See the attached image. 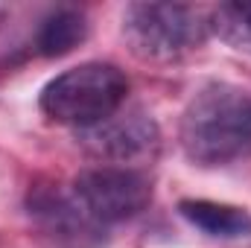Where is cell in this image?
I'll use <instances>...</instances> for the list:
<instances>
[{"label": "cell", "mask_w": 251, "mask_h": 248, "mask_svg": "<svg viewBox=\"0 0 251 248\" xmlns=\"http://www.w3.org/2000/svg\"><path fill=\"white\" fill-rule=\"evenodd\" d=\"M181 149L199 167H225L251 152V88L213 82L187 102L178 125Z\"/></svg>", "instance_id": "cell-1"}, {"label": "cell", "mask_w": 251, "mask_h": 248, "mask_svg": "<svg viewBox=\"0 0 251 248\" xmlns=\"http://www.w3.org/2000/svg\"><path fill=\"white\" fill-rule=\"evenodd\" d=\"M128 94V79L117 64L82 62L53 76L38 97V108L47 120L62 125L91 128L117 114Z\"/></svg>", "instance_id": "cell-2"}, {"label": "cell", "mask_w": 251, "mask_h": 248, "mask_svg": "<svg viewBox=\"0 0 251 248\" xmlns=\"http://www.w3.org/2000/svg\"><path fill=\"white\" fill-rule=\"evenodd\" d=\"M210 35V12L190 3H128L123 38L143 62H178Z\"/></svg>", "instance_id": "cell-3"}, {"label": "cell", "mask_w": 251, "mask_h": 248, "mask_svg": "<svg viewBox=\"0 0 251 248\" xmlns=\"http://www.w3.org/2000/svg\"><path fill=\"white\" fill-rule=\"evenodd\" d=\"M73 198L97 225H117L140 216L152 201V178L137 167H91L82 170L73 187Z\"/></svg>", "instance_id": "cell-4"}, {"label": "cell", "mask_w": 251, "mask_h": 248, "mask_svg": "<svg viewBox=\"0 0 251 248\" xmlns=\"http://www.w3.org/2000/svg\"><path fill=\"white\" fill-rule=\"evenodd\" d=\"M76 140L97 161H105L111 167H131L161 149V128L143 108H120L102 123L79 128Z\"/></svg>", "instance_id": "cell-5"}, {"label": "cell", "mask_w": 251, "mask_h": 248, "mask_svg": "<svg viewBox=\"0 0 251 248\" xmlns=\"http://www.w3.org/2000/svg\"><path fill=\"white\" fill-rule=\"evenodd\" d=\"M26 207H29V216L56 240L62 243H73V246H82V243H94L100 240V228L85 210L82 204L70 196H64L62 190H53V187H32L29 196H26Z\"/></svg>", "instance_id": "cell-6"}, {"label": "cell", "mask_w": 251, "mask_h": 248, "mask_svg": "<svg viewBox=\"0 0 251 248\" xmlns=\"http://www.w3.org/2000/svg\"><path fill=\"white\" fill-rule=\"evenodd\" d=\"M178 213L193 228L216 240H237L251 234V213L237 204L210 201V198H181Z\"/></svg>", "instance_id": "cell-7"}, {"label": "cell", "mask_w": 251, "mask_h": 248, "mask_svg": "<svg viewBox=\"0 0 251 248\" xmlns=\"http://www.w3.org/2000/svg\"><path fill=\"white\" fill-rule=\"evenodd\" d=\"M88 38V18L79 9H56L38 26L35 47L44 59H62Z\"/></svg>", "instance_id": "cell-8"}, {"label": "cell", "mask_w": 251, "mask_h": 248, "mask_svg": "<svg viewBox=\"0 0 251 248\" xmlns=\"http://www.w3.org/2000/svg\"><path fill=\"white\" fill-rule=\"evenodd\" d=\"M210 32L234 50L251 53V0L222 3L210 12Z\"/></svg>", "instance_id": "cell-9"}]
</instances>
